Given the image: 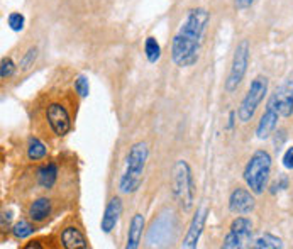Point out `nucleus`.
Wrapping results in <instances>:
<instances>
[{
    "mask_svg": "<svg viewBox=\"0 0 293 249\" xmlns=\"http://www.w3.org/2000/svg\"><path fill=\"white\" fill-rule=\"evenodd\" d=\"M46 120L50 124L53 134L58 137L66 136L71 131V117L66 107L60 102H53L46 109Z\"/></svg>",
    "mask_w": 293,
    "mask_h": 249,
    "instance_id": "obj_8",
    "label": "nucleus"
},
{
    "mask_svg": "<svg viewBox=\"0 0 293 249\" xmlns=\"http://www.w3.org/2000/svg\"><path fill=\"white\" fill-rule=\"evenodd\" d=\"M256 2H258V0H234V7H236L237 10H246Z\"/></svg>",
    "mask_w": 293,
    "mask_h": 249,
    "instance_id": "obj_27",
    "label": "nucleus"
},
{
    "mask_svg": "<svg viewBox=\"0 0 293 249\" xmlns=\"http://www.w3.org/2000/svg\"><path fill=\"white\" fill-rule=\"evenodd\" d=\"M256 207V200L249 188L237 187L229 195V210L236 215H248Z\"/></svg>",
    "mask_w": 293,
    "mask_h": 249,
    "instance_id": "obj_10",
    "label": "nucleus"
},
{
    "mask_svg": "<svg viewBox=\"0 0 293 249\" xmlns=\"http://www.w3.org/2000/svg\"><path fill=\"white\" fill-rule=\"evenodd\" d=\"M149 158L148 142L139 141L134 142L126 156V168L119 178V192L124 195H132L139 190L142 178H144V169Z\"/></svg>",
    "mask_w": 293,
    "mask_h": 249,
    "instance_id": "obj_2",
    "label": "nucleus"
},
{
    "mask_svg": "<svg viewBox=\"0 0 293 249\" xmlns=\"http://www.w3.org/2000/svg\"><path fill=\"white\" fill-rule=\"evenodd\" d=\"M209 22L210 14L207 9L191 7L186 10L182 24L172 39V61L175 66L190 68L199 61Z\"/></svg>",
    "mask_w": 293,
    "mask_h": 249,
    "instance_id": "obj_1",
    "label": "nucleus"
},
{
    "mask_svg": "<svg viewBox=\"0 0 293 249\" xmlns=\"http://www.w3.org/2000/svg\"><path fill=\"white\" fill-rule=\"evenodd\" d=\"M122 212H124L122 200L119 197H112L109 200V204L105 205L102 220H100V229H102L104 234H110V232L115 229V226L119 224Z\"/></svg>",
    "mask_w": 293,
    "mask_h": 249,
    "instance_id": "obj_13",
    "label": "nucleus"
},
{
    "mask_svg": "<svg viewBox=\"0 0 293 249\" xmlns=\"http://www.w3.org/2000/svg\"><path fill=\"white\" fill-rule=\"evenodd\" d=\"M286 185H288V178H286V177H281V178H280V182H278V180H276V182L273 183V187H271V188H273V190H271V193H276V192H278V190L286 188Z\"/></svg>",
    "mask_w": 293,
    "mask_h": 249,
    "instance_id": "obj_28",
    "label": "nucleus"
},
{
    "mask_svg": "<svg viewBox=\"0 0 293 249\" xmlns=\"http://www.w3.org/2000/svg\"><path fill=\"white\" fill-rule=\"evenodd\" d=\"M281 117L280 114V105L278 100H276V95L273 93L266 104L264 114L261 115L259 122L256 126V137L258 139H268V137L273 134L276 126H278V119Z\"/></svg>",
    "mask_w": 293,
    "mask_h": 249,
    "instance_id": "obj_9",
    "label": "nucleus"
},
{
    "mask_svg": "<svg viewBox=\"0 0 293 249\" xmlns=\"http://www.w3.org/2000/svg\"><path fill=\"white\" fill-rule=\"evenodd\" d=\"M144 226H146V219L142 214H134L131 219L129 224V231H127V239H126V249H137L141 246V239H142V232H144Z\"/></svg>",
    "mask_w": 293,
    "mask_h": 249,
    "instance_id": "obj_14",
    "label": "nucleus"
},
{
    "mask_svg": "<svg viewBox=\"0 0 293 249\" xmlns=\"http://www.w3.org/2000/svg\"><path fill=\"white\" fill-rule=\"evenodd\" d=\"M172 193H173L175 202L185 212L191 210V207H193L195 204V183H193L191 168L185 160H178L173 168Z\"/></svg>",
    "mask_w": 293,
    "mask_h": 249,
    "instance_id": "obj_4",
    "label": "nucleus"
},
{
    "mask_svg": "<svg viewBox=\"0 0 293 249\" xmlns=\"http://www.w3.org/2000/svg\"><path fill=\"white\" fill-rule=\"evenodd\" d=\"M249 242H253V222L251 219L244 215H237L236 219L229 226L227 236L224 237L222 247L226 249H241L249 246Z\"/></svg>",
    "mask_w": 293,
    "mask_h": 249,
    "instance_id": "obj_7",
    "label": "nucleus"
},
{
    "mask_svg": "<svg viewBox=\"0 0 293 249\" xmlns=\"http://www.w3.org/2000/svg\"><path fill=\"white\" fill-rule=\"evenodd\" d=\"M37 56H39V49H37L36 46H31L29 49L24 53V56L20 58V61H19L20 70H22V71L31 70V68L34 66V63H36V60H37Z\"/></svg>",
    "mask_w": 293,
    "mask_h": 249,
    "instance_id": "obj_22",
    "label": "nucleus"
},
{
    "mask_svg": "<svg viewBox=\"0 0 293 249\" xmlns=\"http://www.w3.org/2000/svg\"><path fill=\"white\" fill-rule=\"evenodd\" d=\"M34 232H36V227L33 226V222H29L26 219L17 220L12 227V234H14V237H17V239H26V237L33 236Z\"/></svg>",
    "mask_w": 293,
    "mask_h": 249,
    "instance_id": "obj_21",
    "label": "nucleus"
},
{
    "mask_svg": "<svg viewBox=\"0 0 293 249\" xmlns=\"http://www.w3.org/2000/svg\"><path fill=\"white\" fill-rule=\"evenodd\" d=\"M47 155V147L46 144L42 142L41 139L37 137H29V142H28V158L31 161H37V160H42Z\"/></svg>",
    "mask_w": 293,
    "mask_h": 249,
    "instance_id": "obj_18",
    "label": "nucleus"
},
{
    "mask_svg": "<svg viewBox=\"0 0 293 249\" xmlns=\"http://www.w3.org/2000/svg\"><path fill=\"white\" fill-rule=\"evenodd\" d=\"M276 100L280 105V114L281 117L288 119L293 115V71H290L283 83L275 90Z\"/></svg>",
    "mask_w": 293,
    "mask_h": 249,
    "instance_id": "obj_12",
    "label": "nucleus"
},
{
    "mask_svg": "<svg viewBox=\"0 0 293 249\" xmlns=\"http://www.w3.org/2000/svg\"><path fill=\"white\" fill-rule=\"evenodd\" d=\"M73 87H75V92H77L82 98L88 97V93H90V83H88L87 75H78L77 78H75Z\"/></svg>",
    "mask_w": 293,
    "mask_h": 249,
    "instance_id": "obj_25",
    "label": "nucleus"
},
{
    "mask_svg": "<svg viewBox=\"0 0 293 249\" xmlns=\"http://www.w3.org/2000/svg\"><path fill=\"white\" fill-rule=\"evenodd\" d=\"M15 71H17V65L14 63L12 58H2V63H0V77H2V80L12 78Z\"/></svg>",
    "mask_w": 293,
    "mask_h": 249,
    "instance_id": "obj_23",
    "label": "nucleus"
},
{
    "mask_svg": "<svg viewBox=\"0 0 293 249\" xmlns=\"http://www.w3.org/2000/svg\"><path fill=\"white\" fill-rule=\"evenodd\" d=\"M144 55L149 63H156L161 58V46H159L158 39L153 38V36H148L144 41Z\"/></svg>",
    "mask_w": 293,
    "mask_h": 249,
    "instance_id": "obj_19",
    "label": "nucleus"
},
{
    "mask_svg": "<svg viewBox=\"0 0 293 249\" xmlns=\"http://www.w3.org/2000/svg\"><path fill=\"white\" fill-rule=\"evenodd\" d=\"M249 56H251L249 41L248 39L239 41V44L236 46V49H234L231 70H229V75L226 78V92L227 93H234L239 87H241L244 77H246V73H248Z\"/></svg>",
    "mask_w": 293,
    "mask_h": 249,
    "instance_id": "obj_6",
    "label": "nucleus"
},
{
    "mask_svg": "<svg viewBox=\"0 0 293 249\" xmlns=\"http://www.w3.org/2000/svg\"><path fill=\"white\" fill-rule=\"evenodd\" d=\"M61 244L66 249H85L88 247L87 237L78 227L75 226H68L63 229L61 232Z\"/></svg>",
    "mask_w": 293,
    "mask_h": 249,
    "instance_id": "obj_15",
    "label": "nucleus"
},
{
    "mask_svg": "<svg viewBox=\"0 0 293 249\" xmlns=\"http://www.w3.org/2000/svg\"><path fill=\"white\" fill-rule=\"evenodd\" d=\"M51 210H53L51 200L47 197H39L31 202L28 209V215L34 224H41V222H44L47 217L51 215Z\"/></svg>",
    "mask_w": 293,
    "mask_h": 249,
    "instance_id": "obj_16",
    "label": "nucleus"
},
{
    "mask_svg": "<svg viewBox=\"0 0 293 249\" xmlns=\"http://www.w3.org/2000/svg\"><path fill=\"white\" fill-rule=\"evenodd\" d=\"M271 175V155L264 150H258L253 153L244 168L242 178L248 188L254 195H261L268 187V180Z\"/></svg>",
    "mask_w": 293,
    "mask_h": 249,
    "instance_id": "obj_3",
    "label": "nucleus"
},
{
    "mask_svg": "<svg viewBox=\"0 0 293 249\" xmlns=\"http://www.w3.org/2000/svg\"><path fill=\"white\" fill-rule=\"evenodd\" d=\"M253 242H254L253 247H256V249H278V247H283V241H281L280 237L270 234V232H268V234L258 237V239L253 241Z\"/></svg>",
    "mask_w": 293,
    "mask_h": 249,
    "instance_id": "obj_20",
    "label": "nucleus"
},
{
    "mask_svg": "<svg viewBox=\"0 0 293 249\" xmlns=\"http://www.w3.org/2000/svg\"><path fill=\"white\" fill-rule=\"evenodd\" d=\"M281 161H283V166L286 169H291V171H293V146H290L288 150L283 153V158H281Z\"/></svg>",
    "mask_w": 293,
    "mask_h": 249,
    "instance_id": "obj_26",
    "label": "nucleus"
},
{
    "mask_svg": "<svg viewBox=\"0 0 293 249\" xmlns=\"http://www.w3.org/2000/svg\"><path fill=\"white\" fill-rule=\"evenodd\" d=\"M58 182V166L55 163H47L37 169V185L46 190L53 188Z\"/></svg>",
    "mask_w": 293,
    "mask_h": 249,
    "instance_id": "obj_17",
    "label": "nucleus"
},
{
    "mask_svg": "<svg viewBox=\"0 0 293 249\" xmlns=\"http://www.w3.org/2000/svg\"><path fill=\"white\" fill-rule=\"evenodd\" d=\"M268 85H270V82L264 75H258L251 82L246 95H244V98L241 100V105H239V109H237V117L241 122H249V120H253L259 104L263 102L266 93H268Z\"/></svg>",
    "mask_w": 293,
    "mask_h": 249,
    "instance_id": "obj_5",
    "label": "nucleus"
},
{
    "mask_svg": "<svg viewBox=\"0 0 293 249\" xmlns=\"http://www.w3.org/2000/svg\"><path fill=\"white\" fill-rule=\"evenodd\" d=\"M207 217H209V209L205 205L197 209L193 219L190 222V227L186 231V236L182 242V247L183 249H193L199 244L200 237H202V232H204V227H205V222H207Z\"/></svg>",
    "mask_w": 293,
    "mask_h": 249,
    "instance_id": "obj_11",
    "label": "nucleus"
},
{
    "mask_svg": "<svg viewBox=\"0 0 293 249\" xmlns=\"http://www.w3.org/2000/svg\"><path fill=\"white\" fill-rule=\"evenodd\" d=\"M7 26L15 33H19V31L24 29L26 26V17L20 12H10L7 15Z\"/></svg>",
    "mask_w": 293,
    "mask_h": 249,
    "instance_id": "obj_24",
    "label": "nucleus"
}]
</instances>
